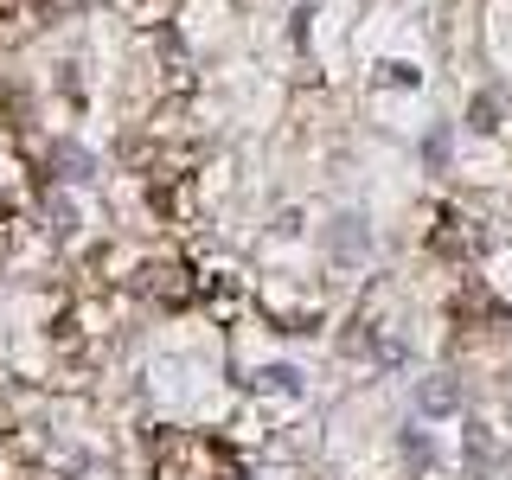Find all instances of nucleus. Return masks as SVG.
<instances>
[{"instance_id": "1", "label": "nucleus", "mask_w": 512, "mask_h": 480, "mask_svg": "<svg viewBox=\"0 0 512 480\" xmlns=\"http://www.w3.org/2000/svg\"><path fill=\"white\" fill-rule=\"evenodd\" d=\"M416 397H423V410H455V384H423V391H416Z\"/></svg>"}, {"instance_id": "2", "label": "nucleus", "mask_w": 512, "mask_h": 480, "mask_svg": "<svg viewBox=\"0 0 512 480\" xmlns=\"http://www.w3.org/2000/svg\"><path fill=\"white\" fill-rule=\"evenodd\" d=\"M359 218H340V231H333V250L340 256H352V250H365V231H352Z\"/></svg>"}]
</instances>
